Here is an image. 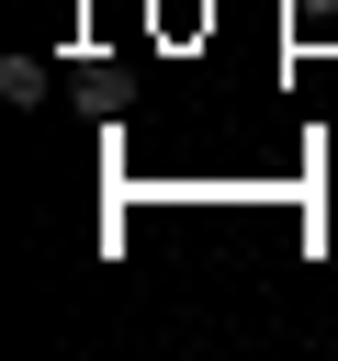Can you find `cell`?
<instances>
[{
    "instance_id": "1",
    "label": "cell",
    "mask_w": 338,
    "mask_h": 361,
    "mask_svg": "<svg viewBox=\"0 0 338 361\" xmlns=\"http://www.w3.org/2000/svg\"><path fill=\"white\" fill-rule=\"evenodd\" d=\"M0 102H45V56H11L0 68Z\"/></svg>"
}]
</instances>
